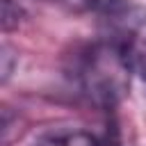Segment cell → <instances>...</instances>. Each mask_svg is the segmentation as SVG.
<instances>
[{
	"mask_svg": "<svg viewBox=\"0 0 146 146\" xmlns=\"http://www.w3.org/2000/svg\"><path fill=\"white\" fill-rule=\"evenodd\" d=\"M34 146H103L87 130H55L43 135Z\"/></svg>",
	"mask_w": 146,
	"mask_h": 146,
	"instance_id": "3",
	"label": "cell"
},
{
	"mask_svg": "<svg viewBox=\"0 0 146 146\" xmlns=\"http://www.w3.org/2000/svg\"><path fill=\"white\" fill-rule=\"evenodd\" d=\"M2 57H5V62H7V57H9V48H7V46H5V55H2ZM2 75H5V80L9 78V64H5V68H2Z\"/></svg>",
	"mask_w": 146,
	"mask_h": 146,
	"instance_id": "4",
	"label": "cell"
},
{
	"mask_svg": "<svg viewBox=\"0 0 146 146\" xmlns=\"http://www.w3.org/2000/svg\"><path fill=\"white\" fill-rule=\"evenodd\" d=\"M110 43L128 66L130 75L146 80V9L123 5L107 16Z\"/></svg>",
	"mask_w": 146,
	"mask_h": 146,
	"instance_id": "2",
	"label": "cell"
},
{
	"mask_svg": "<svg viewBox=\"0 0 146 146\" xmlns=\"http://www.w3.org/2000/svg\"><path fill=\"white\" fill-rule=\"evenodd\" d=\"M78 75L84 91L103 105H112L114 100H119L130 80L128 66L123 64V59L110 41L96 43L84 52Z\"/></svg>",
	"mask_w": 146,
	"mask_h": 146,
	"instance_id": "1",
	"label": "cell"
}]
</instances>
